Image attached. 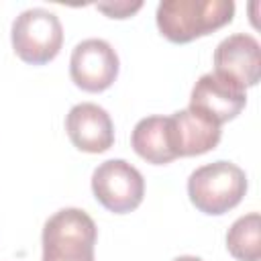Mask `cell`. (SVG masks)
I'll return each instance as SVG.
<instances>
[{
    "instance_id": "cell-1",
    "label": "cell",
    "mask_w": 261,
    "mask_h": 261,
    "mask_svg": "<svg viewBox=\"0 0 261 261\" xmlns=\"http://www.w3.org/2000/svg\"><path fill=\"white\" fill-rule=\"evenodd\" d=\"M232 16V0H163L155 12L159 33L179 45L226 27Z\"/></svg>"
},
{
    "instance_id": "cell-14",
    "label": "cell",
    "mask_w": 261,
    "mask_h": 261,
    "mask_svg": "<svg viewBox=\"0 0 261 261\" xmlns=\"http://www.w3.org/2000/svg\"><path fill=\"white\" fill-rule=\"evenodd\" d=\"M173 261H204V259H200V257H196V255H179V257H175Z\"/></svg>"
},
{
    "instance_id": "cell-7",
    "label": "cell",
    "mask_w": 261,
    "mask_h": 261,
    "mask_svg": "<svg viewBox=\"0 0 261 261\" xmlns=\"http://www.w3.org/2000/svg\"><path fill=\"white\" fill-rule=\"evenodd\" d=\"M247 104V90L239 84L210 71L200 75L192 88L190 110L210 118L218 126L237 118Z\"/></svg>"
},
{
    "instance_id": "cell-3",
    "label": "cell",
    "mask_w": 261,
    "mask_h": 261,
    "mask_svg": "<svg viewBox=\"0 0 261 261\" xmlns=\"http://www.w3.org/2000/svg\"><path fill=\"white\" fill-rule=\"evenodd\" d=\"M96 222L82 208H63L43 226V261H94Z\"/></svg>"
},
{
    "instance_id": "cell-2",
    "label": "cell",
    "mask_w": 261,
    "mask_h": 261,
    "mask_svg": "<svg viewBox=\"0 0 261 261\" xmlns=\"http://www.w3.org/2000/svg\"><path fill=\"white\" fill-rule=\"evenodd\" d=\"M247 194L245 171L230 161H214L194 169L188 177L190 202L208 216H220L241 204Z\"/></svg>"
},
{
    "instance_id": "cell-9",
    "label": "cell",
    "mask_w": 261,
    "mask_h": 261,
    "mask_svg": "<svg viewBox=\"0 0 261 261\" xmlns=\"http://www.w3.org/2000/svg\"><path fill=\"white\" fill-rule=\"evenodd\" d=\"M65 130L73 147L84 153H104L114 145L112 118L94 102L75 104L65 116Z\"/></svg>"
},
{
    "instance_id": "cell-4",
    "label": "cell",
    "mask_w": 261,
    "mask_h": 261,
    "mask_svg": "<svg viewBox=\"0 0 261 261\" xmlns=\"http://www.w3.org/2000/svg\"><path fill=\"white\" fill-rule=\"evenodd\" d=\"M10 41L18 59L29 65H45L61 51L63 27L51 10L29 8L14 18Z\"/></svg>"
},
{
    "instance_id": "cell-10",
    "label": "cell",
    "mask_w": 261,
    "mask_h": 261,
    "mask_svg": "<svg viewBox=\"0 0 261 261\" xmlns=\"http://www.w3.org/2000/svg\"><path fill=\"white\" fill-rule=\"evenodd\" d=\"M171 141L177 157H196L204 155L220 143L222 130L210 118L184 108L169 116Z\"/></svg>"
},
{
    "instance_id": "cell-11",
    "label": "cell",
    "mask_w": 261,
    "mask_h": 261,
    "mask_svg": "<svg viewBox=\"0 0 261 261\" xmlns=\"http://www.w3.org/2000/svg\"><path fill=\"white\" fill-rule=\"evenodd\" d=\"M130 145L141 159L153 165H165L177 159L173 141H171L169 116L141 118L133 128Z\"/></svg>"
},
{
    "instance_id": "cell-12",
    "label": "cell",
    "mask_w": 261,
    "mask_h": 261,
    "mask_svg": "<svg viewBox=\"0 0 261 261\" xmlns=\"http://www.w3.org/2000/svg\"><path fill=\"white\" fill-rule=\"evenodd\" d=\"M226 249L237 261L261 259V216L249 212L237 218L226 232Z\"/></svg>"
},
{
    "instance_id": "cell-5",
    "label": "cell",
    "mask_w": 261,
    "mask_h": 261,
    "mask_svg": "<svg viewBox=\"0 0 261 261\" xmlns=\"http://www.w3.org/2000/svg\"><path fill=\"white\" fill-rule=\"evenodd\" d=\"M94 198L114 214H126L141 206L145 179L141 171L124 159H108L92 173Z\"/></svg>"
},
{
    "instance_id": "cell-8",
    "label": "cell",
    "mask_w": 261,
    "mask_h": 261,
    "mask_svg": "<svg viewBox=\"0 0 261 261\" xmlns=\"http://www.w3.org/2000/svg\"><path fill=\"white\" fill-rule=\"evenodd\" d=\"M214 73L239 84L245 90L255 86L261 73L259 41L247 33L222 39L214 49Z\"/></svg>"
},
{
    "instance_id": "cell-6",
    "label": "cell",
    "mask_w": 261,
    "mask_h": 261,
    "mask_svg": "<svg viewBox=\"0 0 261 261\" xmlns=\"http://www.w3.org/2000/svg\"><path fill=\"white\" fill-rule=\"evenodd\" d=\"M118 55L104 39H86L77 43L69 57L71 82L90 94L108 90L118 77Z\"/></svg>"
},
{
    "instance_id": "cell-13",
    "label": "cell",
    "mask_w": 261,
    "mask_h": 261,
    "mask_svg": "<svg viewBox=\"0 0 261 261\" xmlns=\"http://www.w3.org/2000/svg\"><path fill=\"white\" fill-rule=\"evenodd\" d=\"M100 12L110 18H128L143 8V2H114V4H96Z\"/></svg>"
}]
</instances>
